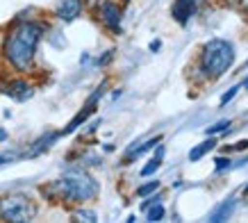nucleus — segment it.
Here are the masks:
<instances>
[{"instance_id":"10","label":"nucleus","mask_w":248,"mask_h":223,"mask_svg":"<svg viewBox=\"0 0 248 223\" xmlns=\"http://www.w3.org/2000/svg\"><path fill=\"white\" fill-rule=\"evenodd\" d=\"M214 146H217V139H214V137L210 134V139H205L203 143H198L196 148H191V153H189V159H191V162H198V159H201L205 153H210Z\"/></svg>"},{"instance_id":"8","label":"nucleus","mask_w":248,"mask_h":223,"mask_svg":"<svg viewBox=\"0 0 248 223\" xmlns=\"http://www.w3.org/2000/svg\"><path fill=\"white\" fill-rule=\"evenodd\" d=\"M196 7H198L196 0H173L171 14L180 25H187V21L196 14Z\"/></svg>"},{"instance_id":"9","label":"nucleus","mask_w":248,"mask_h":223,"mask_svg":"<svg viewBox=\"0 0 248 223\" xmlns=\"http://www.w3.org/2000/svg\"><path fill=\"white\" fill-rule=\"evenodd\" d=\"M162 142V137H153V139H148V142L139 143V146H135V148H128V153H125V162H132V159H137L139 155H143V153H148L151 148H155L157 143Z\"/></svg>"},{"instance_id":"11","label":"nucleus","mask_w":248,"mask_h":223,"mask_svg":"<svg viewBox=\"0 0 248 223\" xmlns=\"http://www.w3.org/2000/svg\"><path fill=\"white\" fill-rule=\"evenodd\" d=\"M162 159H164V148H157V150H155V157H153L151 162H148L141 169V175H143V178H148V175H153V173L157 171L159 166H162Z\"/></svg>"},{"instance_id":"6","label":"nucleus","mask_w":248,"mask_h":223,"mask_svg":"<svg viewBox=\"0 0 248 223\" xmlns=\"http://www.w3.org/2000/svg\"><path fill=\"white\" fill-rule=\"evenodd\" d=\"M0 89H2L5 96H9L12 100H18V103L28 100V98L34 94L32 84L25 80V78H12V80H7V84H5V87H0Z\"/></svg>"},{"instance_id":"27","label":"nucleus","mask_w":248,"mask_h":223,"mask_svg":"<svg viewBox=\"0 0 248 223\" xmlns=\"http://www.w3.org/2000/svg\"><path fill=\"white\" fill-rule=\"evenodd\" d=\"M244 191H246V193H248V187H246V189H244Z\"/></svg>"},{"instance_id":"24","label":"nucleus","mask_w":248,"mask_h":223,"mask_svg":"<svg viewBox=\"0 0 248 223\" xmlns=\"http://www.w3.org/2000/svg\"><path fill=\"white\" fill-rule=\"evenodd\" d=\"M9 159H12V157H9V155H0V164H5V162H9Z\"/></svg>"},{"instance_id":"22","label":"nucleus","mask_w":248,"mask_h":223,"mask_svg":"<svg viewBox=\"0 0 248 223\" xmlns=\"http://www.w3.org/2000/svg\"><path fill=\"white\" fill-rule=\"evenodd\" d=\"M237 5H239L244 12H248V0H237Z\"/></svg>"},{"instance_id":"19","label":"nucleus","mask_w":248,"mask_h":223,"mask_svg":"<svg viewBox=\"0 0 248 223\" xmlns=\"http://www.w3.org/2000/svg\"><path fill=\"white\" fill-rule=\"evenodd\" d=\"M228 166H230V159H228V157H218L217 159V173H221L223 169H228Z\"/></svg>"},{"instance_id":"4","label":"nucleus","mask_w":248,"mask_h":223,"mask_svg":"<svg viewBox=\"0 0 248 223\" xmlns=\"http://www.w3.org/2000/svg\"><path fill=\"white\" fill-rule=\"evenodd\" d=\"M37 216V205L28 193H7L0 196V221L25 223Z\"/></svg>"},{"instance_id":"2","label":"nucleus","mask_w":248,"mask_h":223,"mask_svg":"<svg viewBox=\"0 0 248 223\" xmlns=\"http://www.w3.org/2000/svg\"><path fill=\"white\" fill-rule=\"evenodd\" d=\"M41 191L53 203L80 205V203L93 201L98 196V182L87 171H68L64 173V178L44 185Z\"/></svg>"},{"instance_id":"28","label":"nucleus","mask_w":248,"mask_h":223,"mask_svg":"<svg viewBox=\"0 0 248 223\" xmlns=\"http://www.w3.org/2000/svg\"><path fill=\"white\" fill-rule=\"evenodd\" d=\"M96 2H98V0H96Z\"/></svg>"},{"instance_id":"26","label":"nucleus","mask_w":248,"mask_h":223,"mask_svg":"<svg viewBox=\"0 0 248 223\" xmlns=\"http://www.w3.org/2000/svg\"><path fill=\"white\" fill-rule=\"evenodd\" d=\"M244 87H246V89H248V78H246V80H244Z\"/></svg>"},{"instance_id":"17","label":"nucleus","mask_w":248,"mask_h":223,"mask_svg":"<svg viewBox=\"0 0 248 223\" xmlns=\"http://www.w3.org/2000/svg\"><path fill=\"white\" fill-rule=\"evenodd\" d=\"M228 127H230V121H221V123H217V126L207 127V137H210V134L221 132V130H228Z\"/></svg>"},{"instance_id":"25","label":"nucleus","mask_w":248,"mask_h":223,"mask_svg":"<svg viewBox=\"0 0 248 223\" xmlns=\"http://www.w3.org/2000/svg\"><path fill=\"white\" fill-rule=\"evenodd\" d=\"M5 139H7V132H5V130H0V142H5Z\"/></svg>"},{"instance_id":"15","label":"nucleus","mask_w":248,"mask_h":223,"mask_svg":"<svg viewBox=\"0 0 248 223\" xmlns=\"http://www.w3.org/2000/svg\"><path fill=\"white\" fill-rule=\"evenodd\" d=\"M234 203H223L221 207H218V212H214V214H210V221H221V219H226V216H230V209H232Z\"/></svg>"},{"instance_id":"14","label":"nucleus","mask_w":248,"mask_h":223,"mask_svg":"<svg viewBox=\"0 0 248 223\" xmlns=\"http://www.w3.org/2000/svg\"><path fill=\"white\" fill-rule=\"evenodd\" d=\"M73 219H76V221H89V223H93V221L98 219V216H96V212H93V209L80 207V209H76V214H73Z\"/></svg>"},{"instance_id":"7","label":"nucleus","mask_w":248,"mask_h":223,"mask_svg":"<svg viewBox=\"0 0 248 223\" xmlns=\"http://www.w3.org/2000/svg\"><path fill=\"white\" fill-rule=\"evenodd\" d=\"M82 9H84V0H60L55 14H57V18H62V21L71 23L82 14Z\"/></svg>"},{"instance_id":"12","label":"nucleus","mask_w":248,"mask_h":223,"mask_svg":"<svg viewBox=\"0 0 248 223\" xmlns=\"http://www.w3.org/2000/svg\"><path fill=\"white\" fill-rule=\"evenodd\" d=\"M60 134H62V132L46 134V137H44V139H41V142H37V143H34V146H32V150H30V157H37L39 153H44V150L48 148V146H50V143H53L55 139H60Z\"/></svg>"},{"instance_id":"23","label":"nucleus","mask_w":248,"mask_h":223,"mask_svg":"<svg viewBox=\"0 0 248 223\" xmlns=\"http://www.w3.org/2000/svg\"><path fill=\"white\" fill-rule=\"evenodd\" d=\"M159 46H162L159 41H153V44H151V50H153V52H157V50H159Z\"/></svg>"},{"instance_id":"18","label":"nucleus","mask_w":248,"mask_h":223,"mask_svg":"<svg viewBox=\"0 0 248 223\" xmlns=\"http://www.w3.org/2000/svg\"><path fill=\"white\" fill-rule=\"evenodd\" d=\"M237 89H239V87H232L230 91H226V94L221 96V105H228V103H230V100L234 98V94H237Z\"/></svg>"},{"instance_id":"5","label":"nucleus","mask_w":248,"mask_h":223,"mask_svg":"<svg viewBox=\"0 0 248 223\" xmlns=\"http://www.w3.org/2000/svg\"><path fill=\"white\" fill-rule=\"evenodd\" d=\"M96 16L98 21L103 23V28L114 34H119L121 32V5L119 2H114V0H98V7H96Z\"/></svg>"},{"instance_id":"1","label":"nucleus","mask_w":248,"mask_h":223,"mask_svg":"<svg viewBox=\"0 0 248 223\" xmlns=\"http://www.w3.org/2000/svg\"><path fill=\"white\" fill-rule=\"evenodd\" d=\"M41 37L44 28L37 21H18L7 30L2 41V60L14 73H28L34 68V55Z\"/></svg>"},{"instance_id":"3","label":"nucleus","mask_w":248,"mask_h":223,"mask_svg":"<svg viewBox=\"0 0 248 223\" xmlns=\"http://www.w3.org/2000/svg\"><path fill=\"white\" fill-rule=\"evenodd\" d=\"M234 64V46L226 39H212L198 52V71L207 80H217Z\"/></svg>"},{"instance_id":"13","label":"nucleus","mask_w":248,"mask_h":223,"mask_svg":"<svg viewBox=\"0 0 248 223\" xmlns=\"http://www.w3.org/2000/svg\"><path fill=\"white\" fill-rule=\"evenodd\" d=\"M146 219H148V221H162V219H164L162 203H155V205H151V207L146 209Z\"/></svg>"},{"instance_id":"20","label":"nucleus","mask_w":248,"mask_h":223,"mask_svg":"<svg viewBox=\"0 0 248 223\" xmlns=\"http://www.w3.org/2000/svg\"><path fill=\"white\" fill-rule=\"evenodd\" d=\"M244 148H248V139H246V142L234 143V146H226V153H232V150H244Z\"/></svg>"},{"instance_id":"16","label":"nucleus","mask_w":248,"mask_h":223,"mask_svg":"<svg viewBox=\"0 0 248 223\" xmlns=\"http://www.w3.org/2000/svg\"><path fill=\"white\" fill-rule=\"evenodd\" d=\"M159 189V182L157 180H151L148 185H143V187H139L137 189V196H141V198H146V196H151V193H155Z\"/></svg>"},{"instance_id":"21","label":"nucleus","mask_w":248,"mask_h":223,"mask_svg":"<svg viewBox=\"0 0 248 223\" xmlns=\"http://www.w3.org/2000/svg\"><path fill=\"white\" fill-rule=\"evenodd\" d=\"M114 57V52L109 50V52H105V55H103V57H100V60H98V64H100V66H107V62L112 60Z\"/></svg>"}]
</instances>
